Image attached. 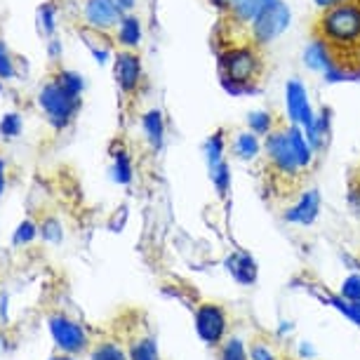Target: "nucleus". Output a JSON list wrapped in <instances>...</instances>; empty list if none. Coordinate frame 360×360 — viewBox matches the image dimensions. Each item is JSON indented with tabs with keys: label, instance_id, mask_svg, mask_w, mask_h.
<instances>
[{
	"label": "nucleus",
	"instance_id": "nucleus-23",
	"mask_svg": "<svg viewBox=\"0 0 360 360\" xmlns=\"http://www.w3.org/2000/svg\"><path fill=\"white\" fill-rule=\"evenodd\" d=\"M205 155H207V165L210 172L217 169L224 162V130L214 132L205 144Z\"/></svg>",
	"mask_w": 360,
	"mask_h": 360
},
{
	"label": "nucleus",
	"instance_id": "nucleus-2",
	"mask_svg": "<svg viewBox=\"0 0 360 360\" xmlns=\"http://www.w3.org/2000/svg\"><path fill=\"white\" fill-rule=\"evenodd\" d=\"M264 184L266 195L278 205H292L299 195L307 191V169L299 162L295 148H292L288 123H278L266 137H264Z\"/></svg>",
	"mask_w": 360,
	"mask_h": 360
},
{
	"label": "nucleus",
	"instance_id": "nucleus-9",
	"mask_svg": "<svg viewBox=\"0 0 360 360\" xmlns=\"http://www.w3.org/2000/svg\"><path fill=\"white\" fill-rule=\"evenodd\" d=\"M47 325H50V332L59 346V351L78 356V353H85L90 349V332L66 314L52 311V314L47 316Z\"/></svg>",
	"mask_w": 360,
	"mask_h": 360
},
{
	"label": "nucleus",
	"instance_id": "nucleus-12",
	"mask_svg": "<svg viewBox=\"0 0 360 360\" xmlns=\"http://www.w3.org/2000/svg\"><path fill=\"white\" fill-rule=\"evenodd\" d=\"M115 80L123 94H134L141 87V57L134 50L115 54Z\"/></svg>",
	"mask_w": 360,
	"mask_h": 360
},
{
	"label": "nucleus",
	"instance_id": "nucleus-14",
	"mask_svg": "<svg viewBox=\"0 0 360 360\" xmlns=\"http://www.w3.org/2000/svg\"><path fill=\"white\" fill-rule=\"evenodd\" d=\"M318 210H321V193L318 188H307L292 205L285 207L283 217L290 224H314Z\"/></svg>",
	"mask_w": 360,
	"mask_h": 360
},
{
	"label": "nucleus",
	"instance_id": "nucleus-28",
	"mask_svg": "<svg viewBox=\"0 0 360 360\" xmlns=\"http://www.w3.org/2000/svg\"><path fill=\"white\" fill-rule=\"evenodd\" d=\"M342 297L346 302H360V278L358 276L346 278V283L342 288Z\"/></svg>",
	"mask_w": 360,
	"mask_h": 360
},
{
	"label": "nucleus",
	"instance_id": "nucleus-16",
	"mask_svg": "<svg viewBox=\"0 0 360 360\" xmlns=\"http://www.w3.org/2000/svg\"><path fill=\"white\" fill-rule=\"evenodd\" d=\"M304 64H307L311 71H318L325 76V73L335 66V54H332L328 43H323L321 38H314L307 45V50H304Z\"/></svg>",
	"mask_w": 360,
	"mask_h": 360
},
{
	"label": "nucleus",
	"instance_id": "nucleus-1",
	"mask_svg": "<svg viewBox=\"0 0 360 360\" xmlns=\"http://www.w3.org/2000/svg\"><path fill=\"white\" fill-rule=\"evenodd\" d=\"M314 38H321L335 54V66L325 73L328 83L360 78V0L318 10Z\"/></svg>",
	"mask_w": 360,
	"mask_h": 360
},
{
	"label": "nucleus",
	"instance_id": "nucleus-33",
	"mask_svg": "<svg viewBox=\"0 0 360 360\" xmlns=\"http://www.w3.org/2000/svg\"><path fill=\"white\" fill-rule=\"evenodd\" d=\"M115 3H118V8L123 10V12H130V10H134L137 0H115Z\"/></svg>",
	"mask_w": 360,
	"mask_h": 360
},
{
	"label": "nucleus",
	"instance_id": "nucleus-21",
	"mask_svg": "<svg viewBox=\"0 0 360 360\" xmlns=\"http://www.w3.org/2000/svg\"><path fill=\"white\" fill-rule=\"evenodd\" d=\"M278 123H281L278 115H274L271 111H252L248 115V130L255 132L257 137H266Z\"/></svg>",
	"mask_w": 360,
	"mask_h": 360
},
{
	"label": "nucleus",
	"instance_id": "nucleus-31",
	"mask_svg": "<svg viewBox=\"0 0 360 360\" xmlns=\"http://www.w3.org/2000/svg\"><path fill=\"white\" fill-rule=\"evenodd\" d=\"M40 15H43V26H45V31H47V33H54V8H52V5H45Z\"/></svg>",
	"mask_w": 360,
	"mask_h": 360
},
{
	"label": "nucleus",
	"instance_id": "nucleus-37",
	"mask_svg": "<svg viewBox=\"0 0 360 360\" xmlns=\"http://www.w3.org/2000/svg\"><path fill=\"white\" fill-rule=\"evenodd\" d=\"M276 360H295V358H292L288 351H281V356H278Z\"/></svg>",
	"mask_w": 360,
	"mask_h": 360
},
{
	"label": "nucleus",
	"instance_id": "nucleus-36",
	"mask_svg": "<svg viewBox=\"0 0 360 360\" xmlns=\"http://www.w3.org/2000/svg\"><path fill=\"white\" fill-rule=\"evenodd\" d=\"M50 360H73V356H71V353H64V351H57V353H54V356H52Z\"/></svg>",
	"mask_w": 360,
	"mask_h": 360
},
{
	"label": "nucleus",
	"instance_id": "nucleus-13",
	"mask_svg": "<svg viewBox=\"0 0 360 360\" xmlns=\"http://www.w3.org/2000/svg\"><path fill=\"white\" fill-rule=\"evenodd\" d=\"M90 360H130L123 349V344L118 342V337L111 330H99L90 332Z\"/></svg>",
	"mask_w": 360,
	"mask_h": 360
},
{
	"label": "nucleus",
	"instance_id": "nucleus-11",
	"mask_svg": "<svg viewBox=\"0 0 360 360\" xmlns=\"http://www.w3.org/2000/svg\"><path fill=\"white\" fill-rule=\"evenodd\" d=\"M83 17L94 31L108 33L120 24V19L125 17V12L118 8L115 0H85Z\"/></svg>",
	"mask_w": 360,
	"mask_h": 360
},
{
	"label": "nucleus",
	"instance_id": "nucleus-5",
	"mask_svg": "<svg viewBox=\"0 0 360 360\" xmlns=\"http://www.w3.org/2000/svg\"><path fill=\"white\" fill-rule=\"evenodd\" d=\"M193 321L198 337L212 349L233 335L236 328V318L231 309L217 299H198V304L193 307Z\"/></svg>",
	"mask_w": 360,
	"mask_h": 360
},
{
	"label": "nucleus",
	"instance_id": "nucleus-24",
	"mask_svg": "<svg viewBox=\"0 0 360 360\" xmlns=\"http://www.w3.org/2000/svg\"><path fill=\"white\" fill-rule=\"evenodd\" d=\"M54 80H57V83L62 85L66 92L76 94V97H80V94H83V90H85V80H83V76H80V73H76V71L62 69V71L57 73V76H54Z\"/></svg>",
	"mask_w": 360,
	"mask_h": 360
},
{
	"label": "nucleus",
	"instance_id": "nucleus-30",
	"mask_svg": "<svg viewBox=\"0 0 360 360\" xmlns=\"http://www.w3.org/2000/svg\"><path fill=\"white\" fill-rule=\"evenodd\" d=\"M33 236H36V226H33L31 221H24L22 226H19V231H17L15 240L17 243H29V240H33Z\"/></svg>",
	"mask_w": 360,
	"mask_h": 360
},
{
	"label": "nucleus",
	"instance_id": "nucleus-35",
	"mask_svg": "<svg viewBox=\"0 0 360 360\" xmlns=\"http://www.w3.org/2000/svg\"><path fill=\"white\" fill-rule=\"evenodd\" d=\"M210 3H212L214 8L221 12V10H226V8H229V3H231V0H210Z\"/></svg>",
	"mask_w": 360,
	"mask_h": 360
},
{
	"label": "nucleus",
	"instance_id": "nucleus-19",
	"mask_svg": "<svg viewBox=\"0 0 360 360\" xmlns=\"http://www.w3.org/2000/svg\"><path fill=\"white\" fill-rule=\"evenodd\" d=\"M229 269H231V274H233L236 281H240V283H255L257 281V264L252 262V257H250L248 252L231 255Z\"/></svg>",
	"mask_w": 360,
	"mask_h": 360
},
{
	"label": "nucleus",
	"instance_id": "nucleus-32",
	"mask_svg": "<svg viewBox=\"0 0 360 360\" xmlns=\"http://www.w3.org/2000/svg\"><path fill=\"white\" fill-rule=\"evenodd\" d=\"M339 3H349V0H314V5H316L318 10L332 8V5H339Z\"/></svg>",
	"mask_w": 360,
	"mask_h": 360
},
{
	"label": "nucleus",
	"instance_id": "nucleus-25",
	"mask_svg": "<svg viewBox=\"0 0 360 360\" xmlns=\"http://www.w3.org/2000/svg\"><path fill=\"white\" fill-rule=\"evenodd\" d=\"M113 176L120 181V184H130V179H132V162H130V155H127L125 148L120 153H115Z\"/></svg>",
	"mask_w": 360,
	"mask_h": 360
},
{
	"label": "nucleus",
	"instance_id": "nucleus-10",
	"mask_svg": "<svg viewBox=\"0 0 360 360\" xmlns=\"http://www.w3.org/2000/svg\"><path fill=\"white\" fill-rule=\"evenodd\" d=\"M285 101H288V118L290 123L299 125L302 130L314 123V108L309 104V94L304 90V83L299 78H290L285 87Z\"/></svg>",
	"mask_w": 360,
	"mask_h": 360
},
{
	"label": "nucleus",
	"instance_id": "nucleus-38",
	"mask_svg": "<svg viewBox=\"0 0 360 360\" xmlns=\"http://www.w3.org/2000/svg\"><path fill=\"white\" fill-rule=\"evenodd\" d=\"M353 174H356V176H360V167L356 169V172H353Z\"/></svg>",
	"mask_w": 360,
	"mask_h": 360
},
{
	"label": "nucleus",
	"instance_id": "nucleus-20",
	"mask_svg": "<svg viewBox=\"0 0 360 360\" xmlns=\"http://www.w3.org/2000/svg\"><path fill=\"white\" fill-rule=\"evenodd\" d=\"M141 127H144V134H146V139L151 141V146L160 148L162 137H165V123H162V113L158 111V108H151L148 113H144Z\"/></svg>",
	"mask_w": 360,
	"mask_h": 360
},
{
	"label": "nucleus",
	"instance_id": "nucleus-6",
	"mask_svg": "<svg viewBox=\"0 0 360 360\" xmlns=\"http://www.w3.org/2000/svg\"><path fill=\"white\" fill-rule=\"evenodd\" d=\"M271 3H274V0H231L229 8L221 10L219 26H217L221 47L245 43L248 29L252 26L255 19L262 15V10Z\"/></svg>",
	"mask_w": 360,
	"mask_h": 360
},
{
	"label": "nucleus",
	"instance_id": "nucleus-22",
	"mask_svg": "<svg viewBox=\"0 0 360 360\" xmlns=\"http://www.w3.org/2000/svg\"><path fill=\"white\" fill-rule=\"evenodd\" d=\"M217 360H250V356L240 339L236 335H231L229 339H224V342L217 346Z\"/></svg>",
	"mask_w": 360,
	"mask_h": 360
},
{
	"label": "nucleus",
	"instance_id": "nucleus-34",
	"mask_svg": "<svg viewBox=\"0 0 360 360\" xmlns=\"http://www.w3.org/2000/svg\"><path fill=\"white\" fill-rule=\"evenodd\" d=\"M5 191V160L3 155H0V193Z\"/></svg>",
	"mask_w": 360,
	"mask_h": 360
},
{
	"label": "nucleus",
	"instance_id": "nucleus-7",
	"mask_svg": "<svg viewBox=\"0 0 360 360\" xmlns=\"http://www.w3.org/2000/svg\"><path fill=\"white\" fill-rule=\"evenodd\" d=\"M38 104L45 111L47 120L52 123L54 130H64L71 125L73 115H76L80 106V97L66 92L57 80H50L47 85H43V90L38 94Z\"/></svg>",
	"mask_w": 360,
	"mask_h": 360
},
{
	"label": "nucleus",
	"instance_id": "nucleus-15",
	"mask_svg": "<svg viewBox=\"0 0 360 360\" xmlns=\"http://www.w3.org/2000/svg\"><path fill=\"white\" fill-rule=\"evenodd\" d=\"M304 134H307L309 146L314 148V155L318 158V155L328 148L330 137H332V113H330V108H321V111L314 115V123L304 130Z\"/></svg>",
	"mask_w": 360,
	"mask_h": 360
},
{
	"label": "nucleus",
	"instance_id": "nucleus-17",
	"mask_svg": "<svg viewBox=\"0 0 360 360\" xmlns=\"http://www.w3.org/2000/svg\"><path fill=\"white\" fill-rule=\"evenodd\" d=\"M115 40L118 45H123L125 50H134L141 43V22L139 17L134 15H125L120 19V24L115 26Z\"/></svg>",
	"mask_w": 360,
	"mask_h": 360
},
{
	"label": "nucleus",
	"instance_id": "nucleus-8",
	"mask_svg": "<svg viewBox=\"0 0 360 360\" xmlns=\"http://www.w3.org/2000/svg\"><path fill=\"white\" fill-rule=\"evenodd\" d=\"M288 26H290V8L283 0H274V3L262 10V15L248 29L245 43H252L257 47H269L276 38L283 36Z\"/></svg>",
	"mask_w": 360,
	"mask_h": 360
},
{
	"label": "nucleus",
	"instance_id": "nucleus-27",
	"mask_svg": "<svg viewBox=\"0 0 360 360\" xmlns=\"http://www.w3.org/2000/svg\"><path fill=\"white\" fill-rule=\"evenodd\" d=\"M10 78H15V64H12L8 47L0 43V80H10Z\"/></svg>",
	"mask_w": 360,
	"mask_h": 360
},
{
	"label": "nucleus",
	"instance_id": "nucleus-4",
	"mask_svg": "<svg viewBox=\"0 0 360 360\" xmlns=\"http://www.w3.org/2000/svg\"><path fill=\"white\" fill-rule=\"evenodd\" d=\"M108 330L118 337L130 360H162L146 311L120 309L113 321L108 323Z\"/></svg>",
	"mask_w": 360,
	"mask_h": 360
},
{
	"label": "nucleus",
	"instance_id": "nucleus-18",
	"mask_svg": "<svg viewBox=\"0 0 360 360\" xmlns=\"http://www.w3.org/2000/svg\"><path fill=\"white\" fill-rule=\"evenodd\" d=\"M231 148L240 160H255L262 153V137H257L255 132H238L231 139Z\"/></svg>",
	"mask_w": 360,
	"mask_h": 360
},
{
	"label": "nucleus",
	"instance_id": "nucleus-29",
	"mask_svg": "<svg viewBox=\"0 0 360 360\" xmlns=\"http://www.w3.org/2000/svg\"><path fill=\"white\" fill-rule=\"evenodd\" d=\"M349 202L360 212V176L353 174L349 184Z\"/></svg>",
	"mask_w": 360,
	"mask_h": 360
},
{
	"label": "nucleus",
	"instance_id": "nucleus-39",
	"mask_svg": "<svg viewBox=\"0 0 360 360\" xmlns=\"http://www.w3.org/2000/svg\"><path fill=\"white\" fill-rule=\"evenodd\" d=\"M0 92H3V85H0Z\"/></svg>",
	"mask_w": 360,
	"mask_h": 360
},
{
	"label": "nucleus",
	"instance_id": "nucleus-3",
	"mask_svg": "<svg viewBox=\"0 0 360 360\" xmlns=\"http://www.w3.org/2000/svg\"><path fill=\"white\" fill-rule=\"evenodd\" d=\"M266 47L252 43L229 45L219 52V73L229 90L245 92L262 85L266 73Z\"/></svg>",
	"mask_w": 360,
	"mask_h": 360
},
{
	"label": "nucleus",
	"instance_id": "nucleus-26",
	"mask_svg": "<svg viewBox=\"0 0 360 360\" xmlns=\"http://www.w3.org/2000/svg\"><path fill=\"white\" fill-rule=\"evenodd\" d=\"M19 132H22V115L19 113H8L0 120V134H3V137L12 139V137H17Z\"/></svg>",
	"mask_w": 360,
	"mask_h": 360
}]
</instances>
